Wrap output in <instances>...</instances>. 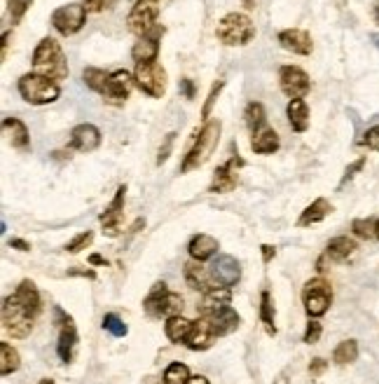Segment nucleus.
I'll return each mask as SVG.
<instances>
[{"mask_svg": "<svg viewBox=\"0 0 379 384\" xmlns=\"http://www.w3.org/2000/svg\"><path fill=\"white\" fill-rule=\"evenodd\" d=\"M33 73H40L52 80L68 78V61L63 57V50L54 38H42L33 52Z\"/></svg>", "mask_w": 379, "mask_h": 384, "instance_id": "obj_1", "label": "nucleus"}, {"mask_svg": "<svg viewBox=\"0 0 379 384\" xmlns=\"http://www.w3.org/2000/svg\"><path fill=\"white\" fill-rule=\"evenodd\" d=\"M220 129L222 124L218 120H206V124H204L199 134L194 136L192 145H190L185 162L180 164V173H187L192 169H199L201 164H206V159L213 155L215 145L220 141Z\"/></svg>", "mask_w": 379, "mask_h": 384, "instance_id": "obj_2", "label": "nucleus"}, {"mask_svg": "<svg viewBox=\"0 0 379 384\" xmlns=\"http://www.w3.org/2000/svg\"><path fill=\"white\" fill-rule=\"evenodd\" d=\"M17 89L21 94V99L31 106H47V103H54L61 96L59 82L52 78H45L40 73H26L21 75L17 82Z\"/></svg>", "mask_w": 379, "mask_h": 384, "instance_id": "obj_3", "label": "nucleus"}, {"mask_svg": "<svg viewBox=\"0 0 379 384\" xmlns=\"http://www.w3.org/2000/svg\"><path fill=\"white\" fill-rule=\"evenodd\" d=\"M215 36L227 47H244L255 38V24L241 12H230L218 22Z\"/></svg>", "mask_w": 379, "mask_h": 384, "instance_id": "obj_4", "label": "nucleus"}, {"mask_svg": "<svg viewBox=\"0 0 379 384\" xmlns=\"http://www.w3.org/2000/svg\"><path fill=\"white\" fill-rule=\"evenodd\" d=\"M143 310H145L147 317H152V319L178 317V314L182 312V298L178 296V293L168 291L164 282H157L152 286V291L147 293Z\"/></svg>", "mask_w": 379, "mask_h": 384, "instance_id": "obj_5", "label": "nucleus"}, {"mask_svg": "<svg viewBox=\"0 0 379 384\" xmlns=\"http://www.w3.org/2000/svg\"><path fill=\"white\" fill-rule=\"evenodd\" d=\"M302 303H305V312L309 314V319L323 317L333 305V286L323 277L309 279L305 289H302Z\"/></svg>", "mask_w": 379, "mask_h": 384, "instance_id": "obj_6", "label": "nucleus"}, {"mask_svg": "<svg viewBox=\"0 0 379 384\" xmlns=\"http://www.w3.org/2000/svg\"><path fill=\"white\" fill-rule=\"evenodd\" d=\"M3 328L12 338L24 340L33 331V317H28V312L19 305L17 296H7L3 300Z\"/></svg>", "mask_w": 379, "mask_h": 384, "instance_id": "obj_7", "label": "nucleus"}, {"mask_svg": "<svg viewBox=\"0 0 379 384\" xmlns=\"http://www.w3.org/2000/svg\"><path fill=\"white\" fill-rule=\"evenodd\" d=\"M133 80H136L138 89L152 99H161L166 92V71L157 61H145V64H136L133 71Z\"/></svg>", "mask_w": 379, "mask_h": 384, "instance_id": "obj_8", "label": "nucleus"}, {"mask_svg": "<svg viewBox=\"0 0 379 384\" xmlns=\"http://www.w3.org/2000/svg\"><path fill=\"white\" fill-rule=\"evenodd\" d=\"M159 17V0H136L131 8L129 17H126V26L133 36H147L154 26H157Z\"/></svg>", "mask_w": 379, "mask_h": 384, "instance_id": "obj_9", "label": "nucleus"}, {"mask_svg": "<svg viewBox=\"0 0 379 384\" xmlns=\"http://www.w3.org/2000/svg\"><path fill=\"white\" fill-rule=\"evenodd\" d=\"M87 15L89 12L84 10V5H80V3L63 5V8L54 10L52 26L61 33V36H75L77 31H82L84 22H87Z\"/></svg>", "mask_w": 379, "mask_h": 384, "instance_id": "obj_10", "label": "nucleus"}, {"mask_svg": "<svg viewBox=\"0 0 379 384\" xmlns=\"http://www.w3.org/2000/svg\"><path fill=\"white\" fill-rule=\"evenodd\" d=\"M54 317H56V324H59V342H56V354L63 363H70L73 361V354H75V345H77V328L73 324V319L68 317L61 307L54 310Z\"/></svg>", "mask_w": 379, "mask_h": 384, "instance_id": "obj_11", "label": "nucleus"}, {"mask_svg": "<svg viewBox=\"0 0 379 384\" xmlns=\"http://www.w3.org/2000/svg\"><path fill=\"white\" fill-rule=\"evenodd\" d=\"M208 274L213 286L232 289V286H237L239 279H241V265L232 256H215L208 265Z\"/></svg>", "mask_w": 379, "mask_h": 384, "instance_id": "obj_12", "label": "nucleus"}, {"mask_svg": "<svg viewBox=\"0 0 379 384\" xmlns=\"http://www.w3.org/2000/svg\"><path fill=\"white\" fill-rule=\"evenodd\" d=\"M279 85L281 92H284L288 99H302L307 96V92L312 89V82H309V75L302 71L300 66H284L279 71Z\"/></svg>", "mask_w": 379, "mask_h": 384, "instance_id": "obj_13", "label": "nucleus"}, {"mask_svg": "<svg viewBox=\"0 0 379 384\" xmlns=\"http://www.w3.org/2000/svg\"><path fill=\"white\" fill-rule=\"evenodd\" d=\"M133 85H136L133 75L119 68V71L110 73L108 82H105V89L101 92L103 101H105V103H110V106H124V101L129 99V94H131V87H133Z\"/></svg>", "mask_w": 379, "mask_h": 384, "instance_id": "obj_14", "label": "nucleus"}, {"mask_svg": "<svg viewBox=\"0 0 379 384\" xmlns=\"http://www.w3.org/2000/svg\"><path fill=\"white\" fill-rule=\"evenodd\" d=\"M241 166H244V159L239 155H232L227 162L215 169L213 180H211V185H208V192L225 194V192L234 190L239 183V169H241Z\"/></svg>", "mask_w": 379, "mask_h": 384, "instance_id": "obj_15", "label": "nucleus"}, {"mask_svg": "<svg viewBox=\"0 0 379 384\" xmlns=\"http://www.w3.org/2000/svg\"><path fill=\"white\" fill-rule=\"evenodd\" d=\"M218 338L215 333V326L211 324L208 317H201L192 321V331H190L187 340H185V347L192 349V352H206V349L213 347V342Z\"/></svg>", "mask_w": 379, "mask_h": 384, "instance_id": "obj_16", "label": "nucleus"}, {"mask_svg": "<svg viewBox=\"0 0 379 384\" xmlns=\"http://www.w3.org/2000/svg\"><path fill=\"white\" fill-rule=\"evenodd\" d=\"M164 36V26H154V29L147 33V36H140L138 43L133 45L131 57L136 64H145V61H157L159 54V40Z\"/></svg>", "mask_w": 379, "mask_h": 384, "instance_id": "obj_17", "label": "nucleus"}, {"mask_svg": "<svg viewBox=\"0 0 379 384\" xmlns=\"http://www.w3.org/2000/svg\"><path fill=\"white\" fill-rule=\"evenodd\" d=\"M124 194H126V185H119L115 192V199L110 201V206L101 213V225H103V234L108 237H119V223H122V208H124Z\"/></svg>", "mask_w": 379, "mask_h": 384, "instance_id": "obj_18", "label": "nucleus"}, {"mask_svg": "<svg viewBox=\"0 0 379 384\" xmlns=\"http://www.w3.org/2000/svg\"><path fill=\"white\" fill-rule=\"evenodd\" d=\"M70 148L80 150V152H94L98 145H101V131L94 124L84 122L77 124V127L70 131Z\"/></svg>", "mask_w": 379, "mask_h": 384, "instance_id": "obj_19", "label": "nucleus"}, {"mask_svg": "<svg viewBox=\"0 0 379 384\" xmlns=\"http://www.w3.org/2000/svg\"><path fill=\"white\" fill-rule=\"evenodd\" d=\"M279 45L284 47L286 52L300 54V57H309L314 50L312 36L302 29H286L279 33Z\"/></svg>", "mask_w": 379, "mask_h": 384, "instance_id": "obj_20", "label": "nucleus"}, {"mask_svg": "<svg viewBox=\"0 0 379 384\" xmlns=\"http://www.w3.org/2000/svg\"><path fill=\"white\" fill-rule=\"evenodd\" d=\"M3 134L7 136V141H10L14 150H19V152L31 150V136H28V129H26L24 122L17 120V117H5Z\"/></svg>", "mask_w": 379, "mask_h": 384, "instance_id": "obj_21", "label": "nucleus"}, {"mask_svg": "<svg viewBox=\"0 0 379 384\" xmlns=\"http://www.w3.org/2000/svg\"><path fill=\"white\" fill-rule=\"evenodd\" d=\"M204 317H208L211 324L215 326L218 338H220V335H230L232 331H237L239 324H241V319H239V314L232 305L218 307V310H213V312H206Z\"/></svg>", "mask_w": 379, "mask_h": 384, "instance_id": "obj_22", "label": "nucleus"}, {"mask_svg": "<svg viewBox=\"0 0 379 384\" xmlns=\"http://www.w3.org/2000/svg\"><path fill=\"white\" fill-rule=\"evenodd\" d=\"M14 296H17L19 300V305L24 307V310L28 312V317H38V314L42 312V298H40V291H38V286H35L31 279H24L19 286H17V291H14Z\"/></svg>", "mask_w": 379, "mask_h": 384, "instance_id": "obj_23", "label": "nucleus"}, {"mask_svg": "<svg viewBox=\"0 0 379 384\" xmlns=\"http://www.w3.org/2000/svg\"><path fill=\"white\" fill-rule=\"evenodd\" d=\"M218 249H220V244H218L215 237H211V234H194L192 239H190V256H192V260H208V258H215L218 253Z\"/></svg>", "mask_w": 379, "mask_h": 384, "instance_id": "obj_24", "label": "nucleus"}, {"mask_svg": "<svg viewBox=\"0 0 379 384\" xmlns=\"http://www.w3.org/2000/svg\"><path fill=\"white\" fill-rule=\"evenodd\" d=\"M182 274H185V282H187L190 289L201 291V293H206V291L213 289V282H211L208 267H204L199 260L187 263L185 270H182Z\"/></svg>", "mask_w": 379, "mask_h": 384, "instance_id": "obj_25", "label": "nucleus"}, {"mask_svg": "<svg viewBox=\"0 0 379 384\" xmlns=\"http://www.w3.org/2000/svg\"><path fill=\"white\" fill-rule=\"evenodd\" d=\"M333 213V204H330L328 199H314L312 204H309L305 211H302L300 216V220H298V225L300 227H309V225H316V223H321L323 218H328V216Z\"/></svg>", "mask_w": 379, "mask_h": 384, "instance_id": "obj_26", "label": "nucleus"}, {"mask_svg": "<svg viewBox=\"0 0 379 384\" xmlns=\"http://www.w3.org/2000/svg\"><path fill=\"white\" fill-rule=\"evenodd\" d=\"M251 150L258 152V155H272V152H277L279 150V134L270 127L255 131L251 138Z\"/></svg>", "mask_w": 379, "mask_h": 384, "instance_id": "obj_27", "label": "nucleus"}, {"mask_svg": "<svg viewBox=\"0 0 379 384\" xmlns=\"http://www.w3.org/2000/svg\"><path fill=\"white\" fill-rule=\"evenodd\" d=\"M356 241L349 239V237H335V239L328 241V249H326V258L335 263H347L351 256L356 253Z\"/></svg>", "mask_w": 379, "mask_h": 384, "instance_id": "obj_28", "label": "nucleus"}, {"mask_svg": "<svg viewBox=\"0 0 379 384\" xmlns=\"http://www.w3.org/2000/svg\"><path fill=\"white\" fill-rule=\"evenodd\" d=\"M286 113H288V122H291L293 131H298V134L307 131V127H309V108H307L305 99H293L291 103H288Z\"/></svg>", "mask_w": 379, "mask_h": 384, "instance_id": "obj_29", "label": "nucleus"}, {"mask_svg": "<svg viewBox=\"0 0 379 384\" xmlns=\"http://www.w3.org/2000/svg\"><path fill=\"white\" fill-rule=\"evenodd\" d=\"M190 331H192V321H187L182 314H178V317H171V319H166V324H164V333H166V338L175 342V345H180V342H185L187 340V335Z\"/></svg>", "mask_w": 379, "mask_h": 384, "instance_id": "obj_30", "label": "nucleus"}, {"mask_svg": "<svg viewBox=\"0 0 379 384\" xmlns=\"http://www.w3.org/2000/svg\"><path fill=\"white\" fill-rule=\"evenodd\" d=\"M232 300V291L225 289V286H213L211 291L204 293V300H201V314L206 312H213L218 307H225L230 305Z\"/></svg>", "mask_w": 379, "mask_h": 384, "instance_id": "obj_31", "label": "nucleus"}, {"mask_svg": "<svg viewBox=\"0 0 379 384\" xmlns=\"http://www.w3.org/2000/svg\"><path fill=\"white\" fill-rule=\"evenodd\" d=\"M21 366V356L10 342H0V375L7 377L12 373H17Z\"/></svg>", "mask_w": 379, "mask_h": 384, "instance_id": "obj_32", "label": "nucleus"}, {"mask_svg": "<svg viewBox=\"0 0 379 384\" xmlns=\"http://www.w3.org/2000/svg\"><path fill=\"white\" fill-rule=\"evenodd\" d=\"M246 127H248L253 134L260 129H265L267 127V115H265V106L262 103H258V101H251L248 106H246Z\"/></svg>", "mask_w": 379, "mask_h": 384, "instance_id": "obj_33", "label": "nucleus"}, {"mask_svg": "<svg viewBox=\"0 0 379 384\" xmlns=\"http://www.w3.org/2000/svg\"><path fill=\"white\" fill-rule=\"evenodd\" d=\"M260 319H262L267 335H277V324H274L277 317H274V303H272L270 291L260 293Z\"/></svg>", "mask_w": 379, "mask_h": 384, "instance_id": "obj_34", "label": "nucleus"}, {"mask_svg": "<svg viewBox=\"0 0 379 384\" xmlns=\"http://www.w3.org/2000/svg\"><path fill=\"white\" fill-rule=\"evenodd\" d=\"M358 359V342L356 340H344L335 347L333 352V361L337 366H347V363H354Z\"/></svg>", "mask_w": 379, "mask_h": 384, "instance_id": "obj_35", "label": "nucleus"}, {"mask_svg": "<svg viewBox=\"0 0 379 384\" xmlns=\"http://www.w3.org/2000/svg\"><path fill=\"white\" fill-rule=\"evenodd\" d=\"M108 78H110V73L101 71V68H84V73H82L84 85H87L89 89H94L96 94H101L105 89V82H108Z\"/></svg>", "mask_w": 379, "mask_h": 384, "instance_id": "obj_36", "label": "nucleus"}, {"mask_svg": "<svg viewBox=\"0 0 379 384\" xmlns=\"http://www.w3.org/2000/svg\"><path fill=\"white\" fill-rule=\"evenodd\" d=\"M190 377H192L190 375V368L180 361L171 363V366L164 370V384H187Z\"/></svg>", "mask_w": 379, "mask_h": 384, "instance_id": "obj_37", "label": "nucleus"}, {"mask_svg": "<svg viewBox=\"0 0 379 384\" xmlns=\"http://www.w3.org/2000/svg\"><path fill=\"white\" fill-rule=\"evenodd\" d=\"M351 230H354V234L361 237V239H372V237H377V220L356 218L354 223H351Z\"/></svg>", "mask_w": 379, "mask_h": 384, "instance_id": "obj_38", "label": "nucleus"}, {"mask_svg": "<svg viewBox=\"0 0 379 384\" xmlns=\"http://www.w3.org/2000/svg\"><path fill=\"white\" fill-rule=\"evenodd\" d=\"M103 328L110 335H115V338H124V335L129 333V328H126V324L117 317V314H105V317H103Z\"/></svg>", "mask_w": 379, "mask_h": 384, "instance_id": "obj_39", "label": "nucleus"}, {"mask_svg": "<svg viewBox=\"0 0 379 384\" xmlns=\"http://www.w3.org/2000/svg\"><path fill=\"white\" fill-rule=\"evenodd\" d=\"M222 87H225V80H218L215 85L211 87V92L206 96V103H204V108H201V117H204V120H208V117H211V110H213V103H215L218 96H220Z\"/></svg>", "mask_w": 379, "mask_h": 384, "instance_id": "obj_40", "label": "nucleus"}, {"mask_svg": "<svg viewBox=\"0 0 379 384\" xmlns=\"http://www.w3.org/2000/svg\"><path fill=\"white\" fill-rule=\"evenodd\" d=\"M31 3L33 0H10V3H7V12H10V17H12V24H17L19 19L26 15Z\"/></svg>", "mask_w": 379, "mask_h": 384, "instance_id": "obj_41", "label": "nucleus"}, {"mask_svg": "<svg viewBox=\"0 0 379 384\" xmlns=\"http://www.w3.org/2000/svg\"><path fill=\"white\" fill-rule=\"evenodd\" d=\"M321 335H323V326L316 319H309V324L305 328V338L302 340H305L307 345H316V342L321 340Z\"/></svg>", "mask_w": 379, "mask_h": 384, "instance_id": "obj_42", "label": "nucleus"}, {"mask_svg": "<svg viewBox=\"0 0 379 384\" xmlns=\"http://www.w3.org/2000/svg\"><path fill=\"white\" fill-rule=\"evenodd\" d=\"M91 239H94V234H91L89 230H87V232H80V234L75 237L73 241L68 244V246H66V251H68V253H80L82 249H87V246H89V244H91Z\"/></svg>", "mask_w": 379, "mask_h": 384, "instance_id": "obj_43", "label": "nucleus"}, {"mask_svg": "<svg viewBox=\"0 0 379 384\" xmlns=\"http://www.w3.org/2000/svg\"><path fill=\"white\" fill-rule=\"evenodd\" d=\"M173 141H175V131L164 136V143L159 145V152H157V164H164L168 159V155H171V150H173Z\"/></svg>", "mask_w": 379, "mask_h": 384, "instance_id": "obj_44", "label": "nucleus"}, {"mask_svg": "<svg viewBox=\"0 0 379 384\" xmlns=\"http://www.w3.org/2000/svg\"><path fill=\"white\" fill-rule=\"evenodd\" d=\"M358 143L365 145V148H370V150H379V124H377V127H370L368 131H365L363 138Z\"/></svg>", "mask_w": 379, "mask_h": 384, "instance_id": "obj_45", "label": "nucleus"}, {"mask_svg": "<svg viewBox=\"0 0 379 384\" xmlns=\"http://www.w3.org/2000/svg\"><path fill=\"white\" fill-rule=\"evenodd\" d=\"M84 10L87 12H94V15H98V12H105L110 10L112 5H115V0H84Z\"/></svg>", "mask_w": 379, "mask_h": 384, "instance_id": "obj_46", "label": "nucleus"}, {"mask_svg": "<svg viewBox=\"0 0 379 384\" xmlns=\"http://www.w3.org/2000/svg\"><path fill=\"white\" fill-rule=\"evenodd\" d=\"M326 368H328V361L314 359L312 363H309V375H312V377H321L323 373H326Z\"/></svg>", "mask_w": 379, "mask_h": 384, "instance_id": "obj_47", "label": "nucleus"}, {"mask_svg": "<svg viewBox=\"0 0 379 384\" xmlns=\"http://www.w3.org/2000/svg\"><path fill=\"white\" fill-rule=\"evenodd\" d=\"M363 164H365V159H363V157H361V159H356V162L351 164L349 169H347V173H344V178H342V185L347 183V180L354 178V176H356V171H361V169H363Z\"/></svg>", "mask_w": 379, "mask_h": 384, "instance_id": "obj_48", "label": "nucleus"}, {"mask_svg": "<svg viewBox=\"0 0 379 384\" xmlns=\"http://www.w3.org/2000/svg\"><path fill=\"white\" fill-rule=\"evenodd\" d=\"M180 89H182V94H185V99H194V85H192V80L190 78L180 80Z\"/></svg>", "mask_w": 379, "mask_h": 384, "instance_id": "obj_49", "label": "nucleus"}, {"mask_svg": "<svg viewBox=\"0 0 379 384\" xmlns=\"http://www.w3.org/2000/svg\"><path fill=\"white\" fill-rule=\"evenodd\" d=\"M260 249H262V258H265V263H270L272 258L277 256V249L270 246V244H262V246H260Z\"/></svg>", "mask_w": 379, "mask_h": 384, "instance_id": "obj_50", "label": "nucleus"}, {"mask_svg": "<svg viewBox=\"0 0 379 384\" xmlns=\"http://www.w3.org/2000/svg\"><path fill=\"white\" fill-rule=\"evenodd\" d=\"M10 38H12V33L7 31L3 36V54H0V61H7V47H10Z\"/></svg>", "mask_w": 379, "mask_h": 384, "instance_id": "obj_51", "label": "nucleus"}, {"mask_svg": "<svg viewBox=\"0 0 379 384\" xmlns=\"http://www.w3.org/2000/svg\"><path fill=\"white\" fill-rule=\"evenodd\" d=\"M10 246H14L17 251H28L31 249V244L24 241V239H10Z\"/></svg>", "mask_w": 379, "mask_h": 384, "instance_id": "obj_52", "label": "nucleus"}, {"mask_svg": "<svg viewBox=\"0 0 379 384\" xmlns=\"http://www.w3.org/2000/svg\"><path fill=\"white\" fill-rule=\"evenodd\" d=\"M68 274H80V277H89V279H94V277H96L91 270H70Z\"/></svg>", "mask_w": 379, "mask_h": 384, "instance_id": "obj_53", "label": "nucleus"}, {"mask_svg": "<svg viewBox=\"0 0 379 384\" xmlns=\"http://www.w3.org/2000/svg\"><path fill=\"white\" fill-rule=\"evenodd\" d=\"M187 384H211L208 382V377H204V375H194V377H190V382Z\"/></svg>", "mask_w": 379, "mask_h": 384, "instance_id": "obj_54", "label": "nucleus"}, {"mask_svg": "<svg viewBox=\"0 0 379 384\" xmlns=\"http://www.w3.org/2000/svg\"><path fill=\"white\" fill-rule=\"evenodd\" d=\"M89 263H91V265H105V258H103V256H96V253H94V256L89 258Z\"/></svg>", "mask_w": 379, "mask_h": 384, "instance_id": "obj_55", "label": "nucleus"}, {"mask_svg": "<svg viewBox=\"0 0 379 384\" xmlns=\"http://www.w3.org/2000/svg\"><path fill=\"white\" fill-rule=\"evenodd\" d=\"M277 384H288V373H281L277 377Z\"/></svg>", "mask_w": 379, "mask_h": 384, "instance_id": "obj_56", "label": "nucleus"}, {"mask_svg": "<svg viewBox=\"0 0 379 384\" xmlns=\"http://www.w3.org/2000/svg\"><path fill=\"white\" fill-rule=\"evenodd\" d=\"M375 19H377V24H379V0L375 3Z\"/></svg>", "mask_w": 379, "mask_h": 384, "instance_id": "obj_57", "label": "nucleus"}, {"mask_svg": "<svg viewBox=\"0 0 379 384\" xmlns=\"http://www.w3.org/2000/svg\"><path fill=\"white\" fill-rule=\"evenodd\" d=\"M38 384H54V380H40Z\"/></svg>", "mask_w": 379, "mask_h": 384, "instance_id": "obj_58", "label": "nucleus"}, {"mask_svg": "<svg viewBox=\"0 0 379 384\" xmlns=\"http://www.w3.org/2000/svg\"><path fill=\"white\" fill-rule=\"evenodd\" d=\"M377 239H379V220H377Z\"/></svg>", "mask_w": 379, "mask_h": 384, "instance_id": "obj_59", "label": "nucleus"}, {"mask_svg": "<svg viewBox=\"0 0 379 384\" xmlns=\"http://www.w3.org/2000/svg\"><path fill=\"white\" fill-rule=\"evenodd\" d=\"M375 43H377V47H379V36H375Z\"/></svg>", "mask_w": 379, "mask_h": 384, "instance_id": "obj_60", "label": "nucleus"}]
</instances>
